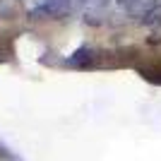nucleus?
Here are the masks:
<instances>
[{
  "mask_svg": "<svg viewBox=\"0 0 161 161\" xmlns=\"http://www.w3.org/2000/svg\"><path fill=\"white\" fill-rule=\"evenodd\" d=\"M94 60H96V51H94V48L80 46L65 63H67L70 67H89V65H94Z\"/></svg>",
  "mask_w": 161,
  "mask_h": 161,
  "instance_id": "obj_1",
  "label": "nucleus"
},
{
  "mask_svg": "<svg viewBox=\"0 0 161 161\" xmlns=\"http://www.w3.org/2000/svg\"><path fill=\"white\" fill-rule=\"evenodd\" d=\"M142 77L154 84H161V65H152V67H144L142 70Z\"/></svg>",
  "mask_w": 161,
  "mask_h": 161,
  "instance_id": "obj_2",
  "label": "nucleus"
},
{
  "mask_svg": "<svg viewBox=\"0 0 161 161\" xmlns=\"http://www.w3.org/2000/svg\"><path fill=\"white\" fill-rule=\"evenodd\" d=\"M72 3H87V0H72Z\"/></svg>",
  "mask_w": 161,
  "mask_h": 161,
  "instance_id": "obj_3",
  "label": "nucleus"
}]
</instances>
